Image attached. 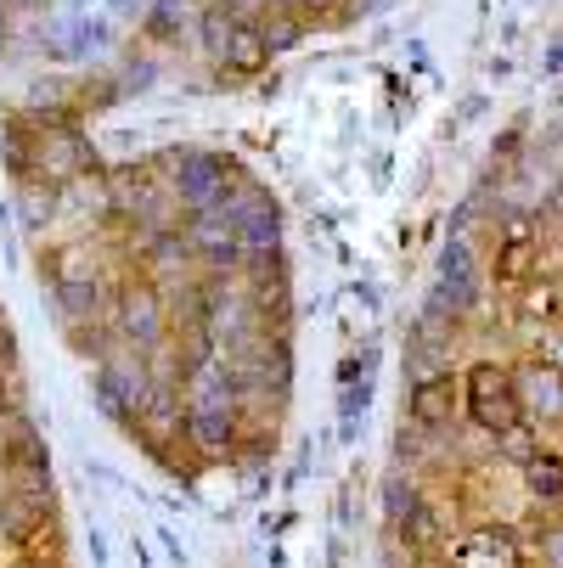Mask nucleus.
<instances>
[{"label":"nucleus","instance_id":"obj_1","mask_svg":"<svg viewBox=\"0 0 563 568\" xmlns=\"http://www.w3.org/2000/svg\"><path fill=\"white\" fill-rule=\"evenodd\" d=\"M462 399H468V417L485 428V434H513L524 423V399H519V383L507 366L496 361H473L468 377H462Z\"/></svg>","mask_w":563,"mask_h":568},{"label":"nucleus","instance_id":"obj_2","mask_svg":"<svg viewBox=\"0 0 563 568\" xmlns=\"http://www.w3.org/2000/svg\"><path fill=\"white\" fill-rule=\"evenodd\" d=\"M170 170H175V192H181V203H192V214L220 209L243 186V170L231 158H214V152H170Z\"/></svg>","mask_w":563,"mask_h":568},{"label":"nucleus","instance_id":"obj_3","mask_svg":"<svg viewBox=\"0 0 563 568\" xmlns=\"http://www.w3.org/2000/svg\"><path fill=\"white\" fill-rule=\"evenodd\" d=\"M429 310L445 315V321L479 310V260H473V248H468V236H451L445 248H440V282H434Z\"/></svg>","mask_w":563,"mask_h":568},{"label":"nucleus","instance_id":"obj_4","mask_svg":"<svg viewBox=\"0 0 563 568\" xmlns=\"http://www.w3.org/2000/svg\"><path fill=\"white\" fill-rule=\"evenodd\" d=\"M46 282H51V298L62 304V315L68 321H97V310H102V287H97V276H91V265H86V254L79 248H57V254H46Z\"/></svg>","mask_w":563,"mask_h":568},{"label":"nucleus","instance_id":"obj_5","mask_svg":"<svg viewBox=\"0 0 563 568\" xmlns=\"http://www.w3.org/2000/svg\"><path fill=\"white\" fill-rule=\"evenodd\" d=\"M220 209L237 220V236H243L249 254H277V242H282V214H277V203H271L260 186H237Z\"/></svg>","mask_w":563,"mask_h":568},{"label":"nucleus","instance_id":"obj_6","mask_svg":"<svg viewBox=\"0 0 563 568\" xmlns=\"http://www.w3.org/2000/svg\"><path fill=\"white\" fill-rule=\"evenodd\" d=\"M187 242L214 265V271H231V265H243L249 248H243V236H237V220L225 209H203L187 220Z\"/></svg>","mask_w":563,"mask_h":568},{"label":"nucleus","instance_id":"obj_7","mask_svg":"<svg viewBox=\"0 0 563 568\" xmlns=\"http://www.w3.org/2000/svg\"><path fill=\"white\" fill-rule=\"evenodd\" d=\"M113 51V18L108 12H86V18H57L51 23V57L62 62H86Z\"/></svg>","mask_w":563,"mask_h":568},{"label":"nucleus","instance_id":"obj_8","mask_svg":"<svg viewBox=\"0 0 563 568\" xmlns=\"http://www.w3.org/2000/svg\"><path fill=\"white\" fill-rule=\"evenodd\" d=\"M456 405H462V383L451 372H434L423 383H412V399H406V417L429 434H445L456 423Z\"/></svg>","mask_w":563,"mask_h":568},{"label":"nucleus","instance_id":"obj_9","mask_svg":"<svg viewBox=\"0 0 563 568\" xmlns=\"http://www.w3.org/2000/svg\"><path fill=\"white\" fill-rule=\"evenodd\" d=\"M451 568H524V557H519V540H513V529H468L456 546H451Z\"/></svg>","mask_w":563,"mask_h":568},{"label":"nucleus","instance_id":"obj_10","mask_svg":"<svg viewBox=\"0 0 563 568\" xmlns=\"http://www.w3.org/2000/svg\"><path fill=\"white\" fill-rule=\"evenodd\" d=\"M535 271H541V231L524 225V220H513V225L502 231V248H496V282L530 287Z\"/></svg>","mask_w":563,"mask_h":568},{"label":"nucleus","instance_id":"obj_11","mask_svg":"<svg viewBox=\"0 0 563 568\" xmlns=\"http://www.w3.org/2000/svg\"><path fill=\"white\" fill-rule=\"evenodd\" d=\"M519 383V399H524V417L535 423H563V372L546 366V361H530L513 372Z\"/></svg>","mask_w":563,"mask_h":568},{"label":"nucleus","instance_id":"obj_12","mask_svg":"<svg viewBox=\"0 0 563 568\" xmlns=\"http://www.w3.org/2000/svg\"><path fill=\"white\" fill-rule=\"evenodd\" d=\"M440 355H451V321H445V315H434V310H423V315L412 321V333H406L412 377H418V383H423V377H434Z\"/></svg>","mask_w":563,"mask_h":568},{"label":"nucleus","instance_id":"obj_13","mask_svg":"<svg viewBox=\"0 0 563 568\" xmlns=\"http://www.w3.org/2000/svg\"><path fill=\"white\" fill-rule=\"evenodd\" d=\"M119 333L135 344V349H152L158 338H164V315H158V304H152V293H124L119 298Z\"/></svg>","mask_w":563,"mask_h":568},{"label":"nucleus","instance_id":"obj_14","mask_svg":"<svg viewBox=\"0 0 563 568\" xmlns=\"http://www.w3.org/2000/svg\"><path fill=\"white\" fill-rule=\"evenodd\" d=\"M0 158H7V170H12L23 186H34V181H40V130H29L23 119L0 124Z\"/></svg>","mask_w":563,"mask_h":568},{"label":"nucleus","instance_id":"obj_15","mask_svg":"<svg viewBox=\"0 0 563 568\" xmlns=\"http://www.w3.org/2000/svg\"><path fill=\"white\" fill-rule=\"evenodd\" d=\"M187 434H192V445L209 450V456L231 450V445H237V417H231V405H192V412H187Z\"/></svg>","mask_w":563,"mask_h":568},{"label":"nucleus","instance_id":"obj_16","mask_svg":"<svg viewBox=\"0 0 563 568\" xmlns=\"http://www.w3.org/2000/svg\"><path fill=\"white\" fill-rule=\"evenodd\" d=\"M108 203H113L119 214H141V220H152L158 186H152V175H147V170L124 164V170H113V175H108Z\"/></svg>","mask_w":563,"mask_h":568},{"label":"nucleus","instance_id":"obj_17","mask_svg":"<svg viewBox=\"0 0 563 568\" xmlns=\"http://www.w3.org/2000/svg\"><path fill=\"white\" fill-rule=\"evenodd\" d=\"M524 496L535 507H563V456L557 450H541L530 467H524Z\"/></svg>","mask_w":563,"mask_h":568},{"label":"nucleus","instance_id":"obj_18","mask_svg":"<svg viewBox=\"0 0 563 568\" xmlns=\"http://www.w3.org/2000/svg\"><path fill=\"white\" fill-rule=\"evenodd\" d=\"M220 62H225V73H243V79L265 73V62H271V45H265L260 23H243V29H237V40H231V51H225Z\"/></svg>","mask_w":563,"mask_h":568},{"label":"nucleus","instance_id":"obj_19","mask_svg":"<svg viewBox=\"0 0 563 568\" xmlns=\"http://www.w3.org/2000/svg\"><path fill=\"white\" fill-rule=\"evenodd\" d=\"M524 315H535L541 327H546V321H563V282L557 276H535L524 287Z\"/></svg>","mask_w":563,"mask_h":568},{"label":"nucleus","instance_id":"obj_20","mask_svg":"<svg viewBox=\"0 0 563 568\" xmlns=\"http://www.w3.org/2000/svg\"><path fill=\"white\" fill-rule=\"evenodd\" d=\"M400 535H406V546H412V551H434V546L445 540V518H440V513L423 501V507H418L406 524H400Z\"/></svg>","mask_w":563,"mask_h":568},{"label":"nucleus","instance_id":"obj_21","mask_svg":"<svg viewBox=\"0 0 563 568\" xmlns=\"http://www.w3.org/2000/svg\"><path fill=\"white\" fill-rule=\"evenodd\" d=\"M198 29H203V45H209L214 57H225V51H231V40H237V29H243V23H237V18L220 7V0H214V7H203Z\"/></svg>","mask_w":563,"mask_h":568},{"label":"nucleus","instance_id":"obj_22","mask_svg":"<svg viewBox=\"0 0 563 568\" xmlns=\"http://www.w3.org/2000/svg\"><path fill=\"white\" fill-rule=\"evenodd\" d=\"M260 34H265V45H271V51H293V45L304 40V23H299L293 12H271V18L260 23Z\"/></svg>","mask_w":563,"mask_h":568},{"label":"nucleus","instance_id":"obj_23","mask_svg":"<svg viewBox=\"0 0 563 568\" xmlns=\"http://www.w3.org/2000/svg\"><path fill=\"white\" fill-rule=\"evenodd\" d=\"M175 29H181V0H152L147 34H152V40H175Z\"/></svg>","mask_w":563,"mask_h":568},{"label":"nucleus","instance_id":"obj_24","mask_svg":"<svg viewBox=\"0 0 563 568\" xmlns=\"http://www.w3.org/2000/svg\"><path fill=\"white\" fill-rule=\"evenodd\" d=\"M502 450H507L513 462H524V467H530V462L541 456V445H535V428H524V423H519L513 434H502Z\"/></svg>","mask_w":563,"mask_h":568},{"label":"nucleus","instance_id":"obj_25","mask_svg":"<svg viewBox=\"0 0 563 568\" xmlns=\"http://www.w3.org/2000/svg\"><path fill=\"white\" fill-rule=\"evenodd\" d=\"M519 152H524V119H513V124L502 130V141H496V152H491V158H496V170H502V164H513Z\"/></svg>","mask_w":563,"mask_h":568},{"label":"nucleus","instance_id":"obj_26","mask_svg":"<svg viewBox=\"0 0 563 568\" xmlns=\"http://www.w3.org/2000/svg\"><path fill=\"white\" fill-rule=\"evenodd\" d=\"M541 361L563 372V321H546L541 327Z\"/></svg>","mask_w":563,"mask_h":568},{"label":"nucleus","instance_id":"obj_27","mask_svg":"<svg viewBox=\"0 0 563 568\" xmlns=\"http://www.w3.org/2000/svg\"><path fill=\"white\" fill-rule=\"evenodd\" d=\"M541 557H546V568H563V524L541 529Z\"/></svg>","mask_w":563,"mask_h":568},{"label":"nucleus","instance_id":"obj_28","mask_svg":"<svg viewBox=\"0 0 563 568\" xmlns=\"http://www.w3.org/2000/svg\"><path fill=\"white\" fill-rule=\"evenodd\" d=\"M147 12H152V0H108L113 23H130V18H147Z\"/></svg>","mask_w":563,"mask_h":568},{"label":"nucleus","instance_id":"obj_29","mask_svg":"<svg viewBox=\"0 0 563 568\" xmlns=\"http://www.w3.org/2000/svg\"><path fill=\"white\" fill-rule=\"evenodd\" d=\"M152 73H158L152 62H130V68H124V79H119V85H124V91H147V85H152Z\"/></svg>","mask_w":563,"mask_h":568},{"label":"nucleus","instance_id":"obj_30","mask_svg":"<svg viewBox=\"0 0 563 568\" xmlns=\"http://www.w3.org/2000/svg\"><path fill=\"white\" fill-rule=\"evenodd\" d=\"M288 7H293L299 18H328V12L339 7V0H288Z\"/></svg>","mask_w":563,"mask_h":568},{"label":"nucleus","instance_id":"obj_31","mask_svg":"<svg viewBox=\"0 0 563 568\" xmlns=\"http://www.w3.org/2000/svg\"><path fill=\"white\" fill-rule=\"evenodd\" d=\"M383 7H389V0H355L350 18H372V12H383Z\"/></svg>","mask_w":563,"mask_h":568},{"label":"nucleus","instance_id":"obj_32","mask_svg":"<svg viewBox=\"0 0 563 568\" xmlns=\"http://www.w3.org/2000/svg\"><path fill=\"white\" fill-rule=\"evenodd\" d=\"M563 68V40H552V51H546V73H557Z\"/></svg>","mask_w":563,"mask_h":568},{"label":"nucleus","instance_id":"obj_33","mask_svg":"<svg viewBox=\"0 0 563 568\" xmlns=\"http://www.w3.org/2000/svg\"><path fill=\"white\" fill-rule=\"evenodd\" d=\"M62 7H68V12H73V18H86V12H91V7H97V0H62Z\"/></svg>","mask_w":563,"mask_h":568},{"label":"nucleus","instance_id":"obj_34","mask_svg":"<svg viewBox=\"0 0 563 568\" xmlns=\"http://www.w3.org/2000/svg\"><path fill=\"white\" fill-rule=\"evenodd\" d=\"M181 7H214V0H181Z\"/></svg>","mask_w":563,"mask_h":568},{"label":"nucleus","instance_id":"obj_35","mask_svg":"<svg viewBox=\"0 0 563 568\" xmlns=\"http://www.w3.org/2000/svg\"><path fill=\"white\" fill-rule=\"evenodd\" d=\"M0 40H7V7H0Z\"/></svg>","mask_w":563,"mask_h":568},{"label":"nucleus","instance_id":"obj_36","mask_svg":"<svg viewBox=\"0 0 563 568\" xmlns=\"http://www.w3.org/2000/svg\"><path fill=\"white\" fill-rule=\"evenodd\" d=\"M18 7H46V0H18Z\"/></svg>","mask_w":563,"mask_h":568}]
</instances>
